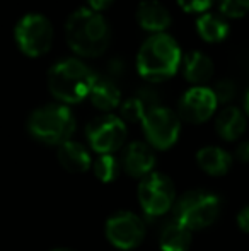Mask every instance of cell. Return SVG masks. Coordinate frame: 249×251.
Segmentation results:
<instances>
[{
	"instance_id": "10",
	"label": "cell",
	"mask_w": 249,
	"mask_h": 251,
	"mask_svg": "<svg viewBox=\"0 0 249 251\" xmlns=\"http://www.w3.org/2000/svg\"><path fill=\"white\" fill-rule=\"evenodd\" d=\"M106 238L114 248L133 250L145 238V222L130 210H121L108 217Z\"/></svg>"
},
{
	"instance_id": "27",
	"label": "cell",
	"mask_w": 249,
	"mask_h": 251,
	"mask_svg": "<svg viewBox=\"0 0 249 251\" xmlns=\"http://www.w3.org/2000/svg\"><path fill=\"white\" fill-rule=\"evenodd\" d=\"M236 222H237V227H239L241 231L248 232V234H249V203L244 205V207L237 212Z\"/></svg>"
},
{
	"instance_id": "4",
	"label": "cell",
	"mask_w": 249,
	"mask_h": 251,
	"mask_svg": "<svg viewBox=\"0 0 249 251\" xmlns=\"http://www.w3.org/2000/svg\"><path fill=\"white\" fill-rule=\"evenodd\" d=\"M27 130L40 142L62 146L75 132V116L67 104L41 106L27 118Z\"/></svg>"
},
{
	"instance_id": "23",
	"label": "cell",
	"mask_w": 249,
	"mask_h": 251,
	"mask_svg": "<svg viewBox=\"0 0 249 251\" xmlns=\"http://www.w3.org/2000/svg\"><path fill=\"white\" fill-rule=\"evenodd\" d=\"M220 14L229 19H239L249 12V0H220Z\"/></svg>"
},
{
	"instance_id": "25",
	"label": "cell",
	"mask_w": 249,
	"mask_h": 251,
	"mask_svg": "<svg viewBox=\"0 0 249 251\" xmlns=\"http://www.w3.org/2000/svg\"><path fill=\"white\" fill-rule=\"evenodd\" d=\"M215 0H178V5L189 14H205L210 7L213 5Z\"/></svg>"
},
{
	"instance_id": "24",
	"label": "cell",
	"mask_w": 249,
	"mask_h": 251,
	"mask_svg": "<svg viewBox=\"0 0 249 251\" xmlns=\"http://www.w3.org/2000/svg\"><path fill=\"white\" fill-rule=\"evenodd\" d=\"M212 89H213V93H215V98H217V101H219V104L220 102L227 104V102H230L234 100V96H236V84L230 79L219 80Z\"/></svg>"
},
{
	"instance_id": "18",
	"label": "cell",
	"mask_w": 249,
	"mask_h": 251,
	"mask_svg": "<svg viewBox=\"0 0 249 251\" xmlns=\"http://www.w3.org/2000/svg\"><path fill=\"white\" fill-rule=\"evenodd\" d=\"M89 100L97 109L110 113L114 108H118L121 102L120 87L116 86V82L110 80L108 77L96 75V82H94L92 89H91Z\"/></svg>"
},
{
	"instance_id": "14",
	"label": "cell",
	"mask_w": 249,
	"mask_h": 251,
	"mask_svg": "<svg viewBox=\"0 0 249 251\" xmlns=\"http://www.w3.org/2000/svg\"><path fill=\"white\" fill-rule=\"evenodd\" d=\"M248 128V115L237 106H226L215 118V130L227 142L239 140Z\"/></svg>"
},
{
	"instance_id": "29",
	"label": "cell",
	"mask_w": 249,
	"mask_h": 251,
	"mask_svg": "<svg viewBox=\"0 0 249 251\" xmlns=\"http://www.w3.org/2000/svg\"><path fill=\"white\" fill-rule=\"evenodd\" d=\"M114 0H87V7L91 10H96V12H101V10L108 9V7L113 3Z\"/></svg>"
},
{
	"instance_id": "1",
	"label": "cell",
	"mask_w": 249,
	"mask_h": 251,
	"mask_svg": "<svg viewBox=\"0 0 249 251\" xmlns=\"http://www.w3.org/2000/svg\"><path fill=\"white\" fill-rule=\"evenodd\" d=\"M110 26L101 12L80 7L65 23V38L70 50L84 58H97L110 47Z\"/></svg>"
},
{
	"instance_id": "6",
	"label": "cell",
	"mask_w": 249,
	"mask_h": 251,
	"mask_svg": "<svg viewBox=\"0 0 249 251\" xmlns=\"http://www.w3.org/2000/svg\"><path fill=\"white\" fill-rule=\"evenodd\" d=\"M53 36L55 33L50 19L41 14H27L14 29V38L19 50L31 58L46 55L53 45Z\"/></svg>"
},
{
	"instance_id": "21",
	"label": "cell",
	"mask_w": 249,
	"mask_h": 251,
	"mask_svg": "<svg viewBox=\"0 0 249 251\" xmlns=\"http://www.w3.org/2000/svg\"><path fill=\"white\" fill-rule=\"evenodd\" d=\"M193 236L188 227H184L176 219L164 226L159 236L160 251H188L191 246Z\"/></svg>"
},
{
	"instance_id": "22",
	"label": "cell",
	"mask_w": 249,
	"mask_h": 251,
	"mask_svg": "<svg viewBox=\"0 0 249 251\" xmlns=\"http://www.w3.org/2000/svg\"><path fill=\"white\" fill-rule=\"evenodd\" d=\"M94 175L99 181L103 183H111L118 178L120 175V164H118L116 157L113 154H104L94 161L92 164Z\"/></svg>"
},
{
	"instance_id": "12",
	"label": "cell",
	"mask_w": 249,
	"mask_h": 251,
	"mask_svg": "<svg viewBox=\"0 0 249 251\" xmlns=\"http://www.w3.org/2000/svg\"><path fill=\"white\" fill-rule=\"evenodd\" d=\"M121 164L126 175L132 178H145L156 166V154L145 142H132L123 152Z\"/></svg>"
},
{
	"instance_id": "9",
	"label": "cell",
	"mask_w": 249,
	"mask_h": 251,
	"mask_svg": "<svg viewBox=\"0 0 249 251\" xmlns=\"http://www.w3.org/2000/svg\"><path fill=\"white\" fill-rule=\"evenodd\" d=\"M86 137L91 149L99 155L113 154L123 147L126 140V125L121 116L106 113L91 120L86 128Z\"/></svg>"
},
{
	"instance_id": "5",
	"label": "cell",
	"mask_w": 249,
	"mask_h": 251,
	"mask_svg": "<svg viewBox=\"0 0 249 251\" xmlns=\"http://www.w3.org/2000/svg\"><path fill=\"white\" fill-rule=\"evenodd\" d=\"M222 208L219 197L206 190H191L174 203V219L189 231H202L217 221Z\"/></svg>"
},
{
	"instance_id": "3",
	"label": "cell",
	"mask_w": 249,
	"mask_h": 251,
	"mask_svg": "<svg viewBox=\"0 0 249 251\" xmlns=\"http://www.w3.org/2000/svg\"><path fill=\"white\" fill-rule=\"evenodd\" d=\"M96 74L77 58L57 62L48 72V89L63 104H75L89 98Z\"/></svg>"
},
{
	"instance_id": "20",
	"label": "cell",
	"mask_w": 249,
	"mask_h": 251,
	"mask_svg": "<svg viewBox=\"0 0 249 251\" xmlns=\"http://www.w3.org/2000/svg\"><path fill=\"white\" fill-rule=\"evenodd\" d=\"M230 26L224 16L205 12L196 19V33L206 43H220L229 36Z\"/></svg>"
},
{
	"instance_id": "11",
	"label": "cell",
	"mask_w": 249,
	"mask_h": 251,
	"mask_svg": "<svg viewBox=\"0 0 249 251\" xmlns=\"http://www.w3.org/2000/svg\"><path fill=\"white\" fill-rule=\"evenodd\" d=\"M219 101L212 87L193 86L178 102V116L188 123H205L217 111Z\"/></svg>"
},
{
	"instance_id": "17",
	"label": "cell",
	"mask_w": 249,
	"mask_h": 251,
	"mask_svg": "<svg viewBox=\"0 0 249 251\" xmlns=\"http://www.w3.org/2000/svg\"><path fill=\"white\" fill-rule=\"evenodd\" d=\"M196 164L210 176H224L232 168V155L217 146H205L196 152Z\"/></svg>"
},
{
	"instance_id": "26",
	"label": "cell",
	"mask_w": 249,
	"mask_h": 251,
	"mask_svg": "<svg viewBox=\"0 0 249 251\" xmlns=\"http://www.w3.org/2000/svg\"><path fill=\"white\" fill-rule=\"evenodd\" d=\"M125 74V62L120 58H111L110 62L106 63V75L110 80H118L120 77H123Z\"/></svg>"
},
{
	"instance_id": "2",
	"label": "cell",
	"mask_w": 249,
	"mask_h": 251,
	"mask_svg": "<svg viewBox=\"0 0 249 251\" xmlns=\"http://www.w3.org/2000/svg\"><path fill=\"white\" fill-rule=\"evenodd\" d=\"M183 63V53L173 36L152 34L142 43L136 55V70L149 82L171 79Z\"/></svg>"
},
{
	"instance_id": "16",
	"label": "cell",
	"mask_w": 249,
	"mask_h": 251,
	"mask_svg": "<svg viewBox=\"0 0 249 251\" xmlns=\"http://www.w3.org/2000/svg\"><path fill=\"white\" fill-rule=\"evenodd\" d=\"M183 74L184 79L193 86H205L213 77L215 67L213 60L206 53L200 50H193L183 56Z\"/></svg>"
},
{
	"instance_id": "13",
	"label": "cell",
	"mask_w": 249,
	"mask_h": 251,
	"mask_svg": "<svg viewBox=\"0 0 249 251\" xmlns=\"http://www.w3.org/2000/svg\"><path fill=\"white\" fill-rule=\"evenodd\" d=\"M136 23L149 33L160 34L171 26V14L157 0H142L136 7Z\"/></svg>"
},
{
	"instance_id": "15",
	"label": "cell",
	"mask_w": 249,
	"mask_h": 251,
	"mask_svg": "<svg viewBox=\"0 0 249 251\" xmlns=\"http://www.w3.org/2000/svg\"><path fill=\"white\" fill-rule=\"evenodd\" d=\"M57 157L62 168L68 173L79 175V173H86L92 168V157H91V152L87 151V147L72 139L58 146Z\"/></svg>"
},
{
	"instance_id": "28",
	"label": "cell",
	"mask_w": 249,
	"mask_h": 251,
	"mask_svg": "<svg viewBox=\"0 0 249 251\" xmlns=\"http://www.w3.org/2000/svg\"><path fill=\"white\" fill-rule=\"evenodd\" d=\"M236 159L239 162L249 164V140H243L236 147Z\"/></svg>"
},
{
	"instance_id": "7",
	"label": "cell",
	"mask_w": 249,
	"mask_h": 251,
	"mask_svg": "<svg viewBox=\"0 0 249 251\" xmlns=\"http://www.w3.org/2000/svg\"><path fill=\"white\" fill-rule=\"evenodd\" d=\"M138 201L147 217H160L176 203V190L169 176L150 173L138 185Z\"/></svg>"
},
{
	"instance_id": "31",
	"label": "cell",
	"mask_w": 249,
	"mask_h": 251,
	"mask_svg": "<svg viewBox=\"0 0 249 251\" xmlns=\"http://www.w3.org/2000/svg\"><path fill=\"white\" fill-rule=\"evenodd\" d=\"M51 251H75V250H70V248H53Z\"/></svg>"
},
{
	"instance_id": "19",
	"label": "cell",
	"mask_w": 249,
	"mask_h": 251,
	"mask_svg": "<svg viewBox=\"0 0 249 251\" xmlns=\"http://www.w3.org/2000/svg\"><path fill=\"white\" fill-rule=\"evenodd\" d=\"M159 104V96L154 89H142L140 94L126 100L121 108V120L123 122H142L143 116L147 115V111H150L152 108Z\"/></svg>"
},
{
	"instance_id": "30",
	"label": "cell",
	"mask_w": 249,
	"mask_h": 251,
	"mask_svg": "<svg viewBox=\"0 0 249 251\" xmlns=\"http://www.w3.org/2000/svg\"><path fill=\"white\" fill-rule=\"evenodd\" d=\"M244 113L249 116V89L246 91V96H244Z\"/></svg>"
},
{
	"instance_id": "8",
	"label": "cell",
	"mask_w": 249,
	"mask_h": 251,
	"mask_svg": "<svg viewBox=\"0 0 249 251\" xmlns=\"http://www.w3.org/2000/svg\"><path fill=\"white\" fill-rule=\"evenodd\" d=\"M142 128L150 147L167 151L180 139L181 118L166 106H156L143 116Z\"/></svg>"
}]
</instances>
